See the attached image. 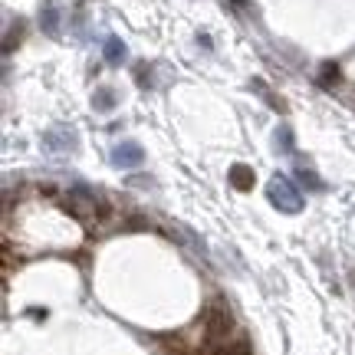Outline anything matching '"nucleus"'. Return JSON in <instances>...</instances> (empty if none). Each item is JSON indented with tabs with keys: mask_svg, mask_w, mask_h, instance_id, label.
Masks as SVG:
<instances>
[{
	"mask_svg": "<svg viewBox=\"0 0 355 355\" xmlns=\"http://www.w3.org/2000/svg\"><path fill=\"white\" fill-rule=\"evenodd\" d=\"M266 198H270V204H273L277 211H283V214H300V211H303V194H300V188H296L286 175L270 178Z\"/></svg>",
	"mask_w": 355,
	"mask_h": 355,
	"instance_id": "1",
	"label": "nucleus"
},
{
	"mask_svg": "<svg viewBox=\"0 0 355 355\" xmlns=\"http://www.w3.org/2000/svg\"><path fill=\"white\" fill-rule=\"evenodd\" d=\"M109 162L115 168H139L145 162V148H141L139 141H119L109 155Z\"/></svg>",
	"mask_w": 355,
	"mask_h": 355,
	"instance_id": "2",
	"label": "nucleus"
},
{
	"mask_svg": "<svg viewBox=\"0 0 355 355\" xmlns=\"http://www.w3.org/2000/svg\"><path fill=\"white\" fill-rule=\"evenodd\" d=\"M76 132L73 128H50L46 135H43V145L50 148V152H66V148H76Z\"/></svg>",
	"mask_w": 355,
	"mask_h": 355,
	"instance_id": "3",
	"label": "nucleus"
},
{
	"mask_svg": "<svg viewBox=\"0 0 355 355\" xmlns=\"http://www.w3.org/2000/svg\"><path fill=\"white\" fill-rule=\"evenodd\" d=\"M40 26H43L46 37H60V7L56 3H46L40 10Z\"/></svg>",
	"mask_w": 355,
	"mask_h": 355,
	"instance_id": "4",
	"label": "nucleus"
},
{
	"mask_svg": "<svg viewBox=\"0 0 355 355\" xmlns=\"http://www.w3.org/2000/svg\"><path fill=\"white\" fill-rule=\"evenodd\" d=\"M115 105H119V96H115L112 86L96 89V96H92V109H96V112H112Z\"/></svg>",
	"mask_w": 355,
	"mask_h": 355,
	"instance_id": "5",
	"label": "nucleus"
},
{
	"mask_svg": "<svg viewBox=\"0 0 355 355\" xmlns=\"http://www.w3.org/2000/svg\"><path fill=\"white\" fill-rule=\"evenodd\" d=\"M102 56H105V63L109 66H122V60H125V43L119 37H109L105 43H102Z\"/></svg>",
	"mask_w": 355,
	"mask_h": 355,
	"instance_id": "6",
	"label": "nucleus"
},
{
	"mask_svg": "<svg viewBox=\"0 0 355 355\" xmlns=\"http://www.w3.org/2000/svg\"><path fill=\"white\" fill-rule=\"evenodd\" d=\"M227 178H230V184H234L237 191H250V188H254V171H250L247 165H234Z\"/></svg>",
	"mask_w": 355,
	"mask_h": 355,
	"instance_id": "7",
	"label": "nucleus"
},
{
	"mask_svg": "<svg viewBox=\"0 0 355 355\" xmlns=\"http://www.w3.org/2000/svg\"><path fill=\"white\" fill-rule=\"evenodd\" d=\"M296 178H300V184H303V188H309V191H322V188H326V184H322L313 171H306V168H296Z\"/></svg>",
	"mask_w": 355,
	"mask_h": 355,
	"instance_id": "8",
	"label": "nucleus"
},
{
	"mask_svg": "<svg viewBox=\"0 0 355 355\" xmlns=\"http://www.w3.org/2000/svg\"><path fill=\"white\" fill-rule=\"evenodd\" d=\"M277 145H283L279 152H286V155L293 152V135H290V128H286V125H283V128L277 132Z\"/></svg>",
	"mask_w": 355,
	"mask_h": 355,
	"instance_id": "9",
	"label": "nucleus"
}]
</instances>
